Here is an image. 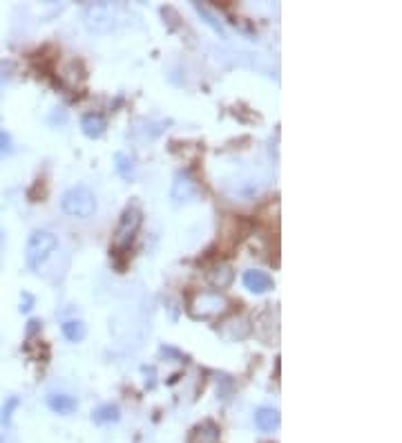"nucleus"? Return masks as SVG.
<instances>
[{"mask_svg":"<svg viewBox=\"0 0 402 443\" xmlns=\"http://www.w3.org/2000/svg\"><path fill=\"white\" fill-rule=\"evenodd\" d=\"M141 224H143V211L136 206V204H127L121 213V217H118V224L114 231V244H112L114 255L125 253L130 249V244L134 242Z\"/></svg>","mask_w":402,"mask_h":443,"instance_id":"1","label":"nucleus"},{"mask_svg":"<svg viewBox=\"0 0 402 443\" xmlns=\"http://www.w3.org/2000/svg\"><path fill=\"white\" fill-rule=\"evenodd\" d=\"M56 249H58V237L52 231L36 228V231H32L27 246H25V262H27V267L32 271H38L40 264L45 262Z\"/></svg>","mask_w":402,"mask_h":443,"instance_id":"2","label":"nucleus"},{"mask_svg":"<svg viewBox=\"0 0 402 443\" xmlns=\"http://www.w3.org/2000/svg\"><path fill=\"white\" fill-rule=\"evenodd\" d=\"M123 21L121 7L114 3H94L85 10V27L97 34H108Z\"/></svg>","mask_w":402,"mask_h":443,"instance_id":"3","label":"nucleus"},{"mask_svg":"<svg viewBox=\"0 0 402 443\" xmlns=\"http://www.w3.org/2000/svg\"><path fill=\"white\" fill-rule=\"evenodd\" d=\"M61 208L70 217L88 219L97 213V197L88 186H72L67 189L61 197Z\"/></svg>","mask_w":402,"mask_h":443,"instance_id":"4","label":"nucleus"},{"mask_svg":"<svg viewBox=\"0 0 402 443\" xmlns=\"http://www.w3.org/2000/svg\"><path fill=\"white\" fill-rule=\"evenodd\" d=\"M230 309V300L219 291H199L192 296L190 304H188V311H190L192 318H215V316H224Z\"/></svg>","mask_w":402,"mask_h":443,"instance_id":"5","label":"nucleus"},{"mask_svg":"<svg viewBox=\"0 0 402 443\" xmlns=\"http://www.w3.org/2000/svg\"><path fill=\"white\" fill-rule=\"evenodd\" d=\"M197 195H199V186H197L194 177L188 170H179L173 180V189H170V200H173V204L181 206V204L197 200Z\"/></svg>","mask_w":402,"mask_h":443,"instance_id":"6","label":"nucleus"},{"mask_svg":"<svg viewBox=\"0 0 402 443\" xmlns=\"http://www.w3.org/2000/svg\"><path fill=\"white\" fill-rule=\"evenodd\" d=\"M242 283L248 291H253V294H268L271 289L275 287L273 278L266 274V271H260V269H248L242 278Z\"/></svg>","mask_w":402,"mask_h":443,"instance_id":"7","label":"nucleus"},{"mask_svg":"<svg viewBox=\"0 0 402 443\" xmlns=\"http://www.w3.org/2000/svg\"><path fill=\"white\" fill-rule=\"evenodd\" d=\"M81 130H83V134H85L88 139H101V137L105 134V130H108L105 117L99 115V112H88V115H83V119H81Z\"/></svg>","mask_w":402,"mask_h":443,"instance_id":"8","label":"nucleus"},{"mask_svg":"<svg viewBox=\"0 0 402 443\" xmlns=\"http://www.w3.org/2000/svg\"><path fill=\"white\" fill-rule=\"evenodd\" d=\"M219 425L215 421H201L199 425H194L190 430L188 443H219Z\"/></svg>","mask_w":402,"mask_h":443,"instance_id":"9","label":"nucleus"},{"mask_svg":"<svg viewBox=\"0 0 402 443\" xmlns=\"http://www.w3.org/2000/svg\"><path fill=\"white\" fill-rule=\"evenodd\" d=\"M255 423H257V428L262 432H275L281 423L279 410H275V407H260L255 412Z\"/></svg>","mask_w":402,"mask_h":443,"instance_id":"10","label":"nucleus"},{"mask_svg":"<svg viewBox=\"0 0 402 443\" xmlns=\"http://www.w3.org/2000/svg\"><path fill=\"white\" fill-rule=\"evenodd\" d=\"M47 407L52 410L54 414H72V412H76V407H79V401H76L74 396H70V394H49L47 396Z\"/></svg>","mask_w":402,"mask_h":443,"instance_id":"11","label":"nucleus"},{"mask_svg":"<svg viewBox=\"0 0 402 443\" xmlns=\"http://www.w3.org/2000/svg\"><path fill=\"white\" fill-rule=\"evenodd\" d=\"M233 267L226 262H219L215 264L210 271H208V280H210V285H215L217 289H228L230 285H233Z\"/></svg>","mask_w":402,"mask_h":443,"instance_id":"12","label":"nucleus"},{"mask_svg":"<svg viewBox=\"0 0 402 443\" xmlns=\"http://www.w3.org/2000/svg\"><path fill=\"white\" fill-rule=\"evenodd\" d=\"M63 336L70 340V343H83L88 338V325L79 318H72V320H65L61 325Z\"/></svg>","mask_w":402,"mask_h":443,"instance_id":"13","label":"nucleus"},{"mask_svg":"<svg viewBox=\"0 0 402 443\" xmlns=\"http://www.w3.org/2000/svg\"><path fill=\"white\" fill-rule=\"evenodd\" d=\"M233 329V334H230L226 340H235V338H246L248 336V331H251V320L244 318V316H239V318H233V320H228L221 325V336H226L228 331Z\"/></svg>","mask_w":402,"mask_h":443,"instance_id":"14","label":"nucleus"},{"mask_svg":"<svg viewBox=\"0 0 402 443\" xmlns=\"http://www.w3.org/2000/svg\"><path fill=\"white\" fill-rule=\"evenodd\" d=\"M118 419H121V410L114 403H105L92 412V421L97 425H110V423H116Z\"/></svg>","mask_w":402,"mask_h":443,"instance_id":"15","label":"nucleus"},{"mask_svg":"<svg viewBox=\"0 0 402 443\" xmlns=\"http://www.w3.org/2000/svg\"><path fill=\"white\" fill-rule=\"evenodd\" d=\"M192 7H194V12L199 14V19L208 25V27H212V32L215 34H219L221 38H226V27H224V23H221L215 14H212L206 5H201V3H192Z\"/></svg>","mask_w":402,"mask_h":443,"instance_id":"16","label":"nucleus"},{"mask_svg":"<svg viewBox=\"0 0 402 443\" xmlns=\"http://www.w3.org/2000/svg\"><path fill=\"white\" fill-rule=\"evenodd\" d=\"M114 168H116V173L127 182L134 177V159L130 155H125V152H116L114 155Z\"/></svg>","mask_w":402,"mask_h":443,"instance_id":"17","label":"nucleus"},{"mask_svg":"<svg viewBox=\"0 0 402 443\" xmlns=\"http://www.w3.org/2000/svg\"><path fill=\"white\" fill-rule=\"evenodd\" d=\"M21 407V398L18 396H10L7 401L3 403V407H0V423L3 425H10L12 423V416L14 412Z\"/></svg>","mask_w":402,"mask_h":443,"instance_id":"18","label":"nucleus"},{"mask_svg":"<svg viewBox=\"0 0 402 443\" xmlns=\"http://www.w3.org/2000/svg\"><path fill=\"white\" fill-rule=\"evenodd\" d=\"M14 150V141H12V134L3 130L0 128V155H10V152Z\"/></svg>","mask_w":402,"mask_h":443,"instance_id":"19","label":"nucleus"},{"mask_svg":"<svg viewBox=\"0 0 402 443\" xmlns=\"http://www.w3.org/2000/svg\"><path fill=\"white\" fill-rule=\"evenodd\" d=\"M12 74H14V63L12 61L0 63V90H3L5 83L12 79Z\"/></svg>","mask_w":402,"mask_h":443,"instance_id":"20","label":"nucleus"},{"mask_svg":"<svg viewBox=\"0 0 402 443\" xmlns=\"http://www.w3.org/2000/svg\"><path fill=\"white\" fill-rule=\"evenodd\" d=\"M34 304H36V298H34L29 291H23L21 294V313H29L32 309H34Z\"/></svg>","mask_w":402,"mask_h":443,"instance_id":"21","label":"nucleus"},{"mask_svg":"<svg viewBox=\"0 0 402 443\" xmlns=\"http://www.w3.org/2000/svg\"><path fill=\"white\" fill-rule=\"evenodd\" d=\"M161 354L164 356H173V359H177V361H186V356L181 354V352H177V349H173V347H161Z\"/></svg>","mask_w":402,"mask_h":443,"instance_id":"22","label":"nucleus"},{"mask_svg":"<svg viewBox=\"0 0 402 443\" xmlns=\"http://www.w3.org/2000/svg\"><path fill=\"white\" fill-rule=\"evenodd\" d=\"M40 325H42V322H40L38 318H32V320L27 322V338H32L34 334H36V331L40 329Z\"/></svg>","mask_w":402,"mask_h":443,"instance_id":"23","label":"nucleus"},{"mask_svg":"<svg viewBox=\"0 0 402 443\" xmlns=\"http://www.w3.org/2000/svg\"><path fill=\"white\" fill-rule=\"evenodd\" d=\"M3 244H5V233L0 231V249H3Z\"/></svg>","mask_w":402,"mask_h":443,"instance_id":"24","label":"nucleus"},{"mask_svg":"<svg viewBox=\"0 0 402 443\" xmlns=\"http://www.w3.org/2000/svg\"><path fill=\"white\" fill-rule=\"evenodd\" d=\"M0 443H3V437H0Z\"/></svg>","mask_w":402,"mask_h":443,"instance_id":"25","label":"nucleus"}]
</instances>
